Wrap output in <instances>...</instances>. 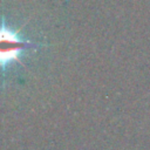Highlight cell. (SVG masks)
I'll return each instance as SVG.
<instances>
[{
  "label": "cell",
  "mask_w": 150,
  "mask_h": 150,
  "mask_svg": "<svg viewBox=\"0 0 150 150\" xmlns=\"http://www.w3.org/2000/svg\"><path fill=\"white\" fill-rule=\"evenodd\" d=\"M30 45V42L21 40L16 33L6 28H0V64L18 61L23 49Z\"/></svg>",
  "instance_id": "obj_1"
}]
</instances>
